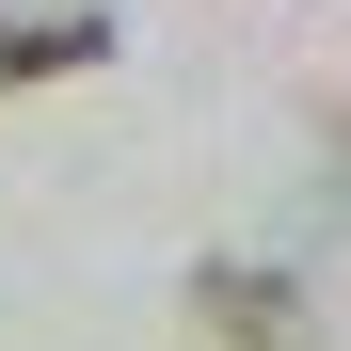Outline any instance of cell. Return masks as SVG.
<instances>
[{
  "label": "cell",
  "mask_w": 351,
  "mask_h": 351,
  "mask_svg": "<svg viewBox=\"0 0 351 351\" xmlns=\"http://www.w3.org/2000/svg\"><path fill=\"white\" fill-rule=\"evenodd\" d=\"M192 319H208V335H240V351H319L304 287H287L271 256H208V271H192Z\"/></svg>",
  "instance_id": "cell-1"
},
{
  "label": "cell",
  "mask_w": 351,
  "mask_h": 351,
  "mask_svg": "<svg viewBox=\"0 0 351 351\" xmlns=\"http://www.w3.org/2000/svg\"><path fill=\"white\" fill-rule=\"evenodd\" d=\"M80 64H112V16L96 0H16V16H0V96L16 80H80Z\"/></svg>",
  "instance_id": "cell-2"
}]
</instances>
